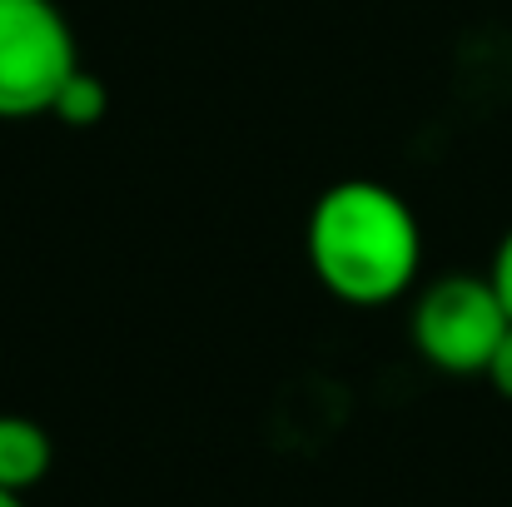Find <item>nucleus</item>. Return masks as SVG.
I'll return each instance as SVG.
<instances>
[{"mask_svg":"<svg viewBox=\"0 0 512 507\" xmlns=\"http://www.w3.org/2000/svg\"><path fill=\"white\" fill-rule=\"evenodd\" d=\"M304 254L329 299L348 309H388L413 294L423 274V224L398 189L339 179L309 209Z\"/></svg>","mask_w":512,"mask_h":507,"instance_id":"obj_1","label":"nucleus"},{"mask_svg":"<svg viewBox=\"0 0 512 507\" xmlns=\"http://www.w3.org/2000/svg\"><path fill=\"white\" fill-rule=\"evenodd\" d=\"M508 329L512 319L493 289V279L463 274V269L423 284L413 299V314H408V338H413L418 358L438 373H453V378L488 373Z\"/></svg>","mask_w":512,"mask_h":507,"instance_id":"obj_2","label":"nucleus"},{"mask_svg":"<svg viewBox=\"0 0 512 507\" xmlns=\"http://www.w3.org/2000/svg\"><path fill=\"white\" fill-rule=\"evenodd\" d=\"M75 70V25L55 0H0V120L50 115Z\"/></svg>","mask_w":512,"mask_h":507,"instance_id":"obj_3","label":"nucleus"},{"mask_svg":"<svg viewBox=\"0 0 512 507\" xmlns=\"http://www.w3.org/2000/svg\"><path fill=\"white\" fill-rule=\"evenodd\" d=\"M50 463H55V443L45 423L25 413H0V488L30 493L50 478Z\"/></svg>","mask_w":512,"mask_h":507,"instance_id":"obj_4","label":"nucleus"},{"mask_svg":"<svg viewBox=\"0 0 512 507\" xmlns=\"http://www.w3.org/2000/svg\"><path fill=\"white\" fill-rule=\"evenodd\" d=\"M105 115H110V85H105L95 70H85V65H80V70L65 80V90L55 95L50 120H55V125H65V130H95Z\"/></svg>","mask_w":512,"mask_h":507,"instance_id":"obj_5","label":"nucleus"},{"mask_svg":"<svg viewBox=\"0 0 512 507\" xmlns=\"http://www.w3.org/2000/svg\"><path fill=\"white\" fill-rule=\"evenodd\" d=\"M488 279H493V289H498V299H503V309H508V319H512V229L503 234V244H498V254H493Z\"/></svg>","mask_w":512,"mask_h":507,"instance_id":"obj_6","label":"nucleus"},{"mask_svg":"<svg viewBox=\"0 0 512 507\" xmlns=\"http://www.w3.org/2000/svg\"><path fill=\"white\" fill-rule=\"evenodd\" d=\"M483 378H488V383H493V388L512 403V329L503 334V343H498V353H493V363H488V373H483Z\"/></svg>","mask_w":512,"mask_h":507,"instance_id":"obj_7","label":"nucleus"},{"mask_svg":"<svg viewBox=\"0 0 512 507\" xmlns=\"http://www.w3.org/2000/svg\"><path fill=\"white\" fill-rule=\"evenodd\" d=\"M0 507H25V493H10V488H0Z\"/></svg>","mask_w":512,"mask_h":507,"instance_id":"obj_8","label":"nucleus"}]
</instances>
